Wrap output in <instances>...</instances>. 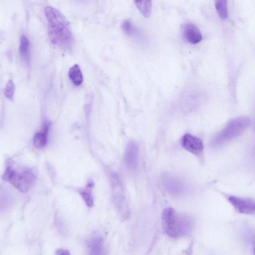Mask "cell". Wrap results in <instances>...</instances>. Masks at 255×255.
<instances>
[{
	"mask_svg": "<svg viewBox=\"0 0 255 255\" xmlns=\"http://www.w3.org/2000/svg\"><path fill=\"white\" fill-rule=\"evenodd\" d=\"M45 14L48 23V32L51 42L63 50L71 49L74 39L65 16L59 10L50 6L45 7Z\"/></svg>",
	"mask_w": 255,
	"mask_h": 255,
	"instance_id": "obj_1",
	"label": "cell"
},
{
	"mask_svg": "<svg viewBox=\"0 0 255 255\" xmlns=\"http://www.w3.org/2000/svg\"><path fill=\"white\" fill-rule=\"evenodd\" d=\"M2 178L19 191L26 193L34 184L36 176L32 168L19 166L13 160L9 158L6 161Z\"/></svg>",
	"mask_w": 255,
	"mask_h": 255,
	"instance_id": "obj_2",
	"label": "cell"
},
{
	"mask_svg": "<svg viewBox=\"0 0 255 255\" xmlns=\"http://www.w3.org/2000/svg\"><path fill=\"white\" fill-rule=\"evenodd\" d=\"M161 221L164 233L173 238L188 235L193 227L192 220L190 217L177 213L170 207L163 211Z\"/></svg>",
	"mask_w": 255,
	"mask_h": 255,
	"instance_id": "obj_3",
	"label": "cell"
},
{
	"mask_svg": "<svg viewBox=\"0 0 255 255\" xmlns=\"http://www.w3.org/2000/svg\"><path fill=\"white\" fill-rule=\"evenodd\" d=\"M250 123V119L247 117L233 119L215 137L213 141V145H222L238 137L248 128Z\"/></svg>",
	"mask_w": 255,
	"mask_h": 255,
	"instance_id": "obj_4",
	"label": "cell"
},
{
	"mask_svg": "<svg viewBox=\"0 0 255 255\" xmlns=\"http://www.w3.org/2000/svg\"><path fill=\"white\" fill-rule=\"evenodd\" d=\"M110 179L115 204L122 213L125 214L127 212V207L121 180L115 174L111 175Z\"/></svg>",
	"mask_w": 255,
	"mask_h": 255,
	"instance_id": "obj_5",
	"label": "cell"
},
{
	"mask_svg": "<svg viewBox=\"0 0 255 255\" xmlns=\"http://www.w3.org/2000/svg\"><path fill=\"white\" fill-rule=\"evenodd\" d=\"M181 143L183 147L189 152L198 157H203L204 145L200 138L186 133L182 137Z\"/></svg>",
	"mask_w": 255,
	"mask_h": 255,
	"instance_id": "obj_6",
	"label": "cell"
},
{
	"mask_svg": "<svg viewBox=\"0 0 255 255\" xmlns=\"http://www.w3.org/2000/svg\"><path fill=\"white\" fill-rule=\"evenodd\" d=\"M228 200L234 208L240 213L252 214L255 212V202L251 198L231 196L229 197Z\"/></svg>",
	"mask_w": 255,
	"mask_h": 255,
	"instance_id": "obj_7",
	"label": "cell"
},
{
	"mask_svg": "<svg viewBox=\"0 0 255 255\" xmlns=\"http://www.w3.org/2000/svg\"><path fill=\"white\" fill-rule=\"evenodd\" d=\"M138 157L139 147L137 143L133 140L129 141L126 146L124 156L125 164L129 169H136Z\"/></svg>",
	"mask_w": 255,
	"mask_h": 255,
	"instance_id": "obj_8",
	"label": "cell"
},
{
	"mask_svg": "<svg viewBox=\"0 0 255 255\" xmlns=\"http://www.w3.org/2000/svg\"><path fill=\"white\" fill-rule=\"evenodd\" d=\"M165 190L173 195H180L186 191V185L178 177L172 175L165 176L163 180Z\"/></svg>",
	"mask_w": 255,
	"mask_h": 255,
	"instance_id": "obj_9",
	"label": "cell"
},
{
	"mask_svg": "<svg viewBox=\"0 0 255 255\" xmlns=\"http://www.w3.org/2000/svg\"><path fill=\"white\" fill-rule=\"evenodd\" d=\"M50 126V122L45 121L41 130L35 133L33 138V144L35 147L40 149L46 145Z\"/></svg>",
	"mask_w": 255,
	"mask_h": 255,
	"instance_id": "obj_10",
	"label": "cell"
},
{
	"mask_svg": "<svg viewBox=\"0 0 255 255\" xmlns=\"http://www.w3.org/2000/svg\"><path fill=\"white\" fill-rule=\"evenodd\" d=\"M183 32L185 39L190 43L196 44L200 42L202 39L200 30L193 23L185 24Z\"/></svg>",
	"mask_w": 255,
	"mask_h": 255,
	"instance_id": "obj_11",
	"label": "cell"
},
{
	"mask_svg": "<svg viewBox=\"0 0 255 255\" xmlns=\"http://www.w3.org/2000/svg\"><path fill=\"white\" fill-rule=\"evenodd\" d=\"M89 255H104V241L98 235H94L88 243Z\"/></svg>",
	"mask_w": 255,
	"mask_h": 255,
	"instance_id": "obj_12",
	"label": "cell"
},
{
	"mask_svg": "<svg viewBox=\"0 0 255 255\" xmlns=\"http://www.w3.org/2000/svg\"><path fill=\"white\" fill-rule=\"evenodd\" d=\"M93 187L94 182L93 181L90 180L84 187L78 190L79 194L81 195L86 205L89 207H92L94 203L93 196Z\"/></svg>",
	"mask_w": 255,
	"mask_h": 255,
	"instance_id": "obj_13",
	"label": "cell"
},
{
	"mask_svg": "<svg viewBox=\"0 0 255 255\" xmlns=\"http://www.w3.org/2000/svg\"><path fill=\"white\" fill-rule=\"evenodd\" d=\"M19 51L21 59L26 64H28L30 57V43L25 35H22L20 37Z\"/></svg>",
	"mask_w": 255,
	"mask_h": 255,
	"instance_id": "obj_14",
	"label": "cell"
},
{
	"mask_svg": "<svg viewBox=\"0 0 255 255\" xmlns=\"http://www.w3.org/2000/svg\"><path fill=\"white\" fill-rule=\"evenodd\" d=\"M68 76L72 83L76 86H80L83 82L82 72L78 64H75L69 69Z\"/></svg>",
	"mask_w": 255,
	"mask_h": 255,
	"instance_id": "obj_15",
	"label": "cell"
},
{
	"mask_svg": "<svg viewBox=\"0 0 255 255\" xmlns=\"http://www.w3.org/2000/svg\"><path fill=\"white\" fill-rule=\"evenodd\" d=\"M135 4L145 17H148L152 10V2L150 0L135 1Z\"/></svg>",
	"mask_w": 255,
	"mask_h": 255,
	"instance_id": "obj_16",
	"label": "cell"
},
{
	"mask_svg": "<svg viewBox=\"0 0 255 255\" xmlns=\"http://www.w3.org/2000/svg\"><path fill=\"white\" fill-rule=\"evenodd\" d=\"M215 7L218 15L222 19H226L228 16L227 1L224 0H219L215 2Z\"/></svg>",
	"mask_w": 255,
	"mask_h": 255,
	"instance_id": "obj_17",
	"label": "cell"
},
{
	"mask_svg": "<svg viewBox=\"0 0 255 255\" xmlns=\"http://www.w3.org/2000/svg\"><path fill=\"white\" fill-rule=\"evenodd\" d=\"M122 29L126 34L130 36L135 35L138 32V30L134 24L128 19L125 20L122 22Z\"/></svg>",
	"mask_w": 255,
	"mask_h": 255,
	"instance_id": "obj_18",
	"label": "cell"
},
{
	"mask_svg": "<svg viewBox=\"0 0 255 255\" xmlns=\"http://www.w3.org/2000/svg\"><path fill=\"white\" fill-rule=\"evenodd\" d=\"M14 84L12 80L9 79L4 88L3 94L4 96L10 100L13 99L14 92Z\"/></svg>",
	"mask_w": 255,
	"mask_h": 255,
	"instance_id": "obj_19",
	"label": "cell"
},
{
	"mask_svg": "<svg viewBox=\"0 0 255 255\" xmlns=\"http://www.w3.org/2000/svg\"><path fill=\"white\" fill-rule=\"evenodd\" d=\"M10 198L6 193H0V212L5 211L10 204Z\"/></svg>",
	"mask_w": 255,
	"mask_h": 255,
	"instance_id": "obj_20",
	"label": "cell"
},
{
	"mask_svg": "<svg viewBox=\"0 0 255 255\" xmlns=\"http://www.w3.org/2000/svg\"><path fill=\"white\" fill-rule=\"evenodd\" d=\"M56 255H70L69 251L66 249H60L57 250Z\"/></svg>",
	"mask_w": 255,
	"mask_h": 255,
	"instance_id": "obj_21",
	"label": "cell"
},
{
	"mask_svg": "<svg viewBox=\"0 0 255 255\" xmlns=\"http://www.w3.org/2000/svg\"><path fill=\"white\" fill-rule=\"evenodd\" d=\"M186 255H192L191 254V253L190 252Z\"/></svg>",
	"mask_w": 255,
	"mask_h": 255,
	"instance_id": "obj_22",
	"label": "cell"
}]
</instances>
